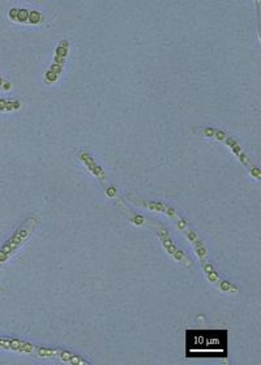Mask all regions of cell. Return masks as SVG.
Here are the masks:
<instances>
[{
	"label": "cell",
	"mask_w": 261,
	"mask_h": 365,
	"mask_svg": "<svg viewBox=\"0 0 261 365\" xmlns=\"http://www.w3.org/2000/svg\"><path fill=\"white\" fill-rule=\"evenodd\" d=\"M41 20H42V16H41L39 12L33 11L29 13V22L30 24H39Z\"/></svg>",
	"instance_id": "2"
},
{
	"label": "cell",
	"mask_w": 261,
	"mask_h": 365,
	"mask_svg": "<svg viewBox=\"0 0 261 365\" xmlns=\"http://www.w3.org/2000/svg\"><path fill=\"white\" fill-rule=\"evenodd\" d=\"M1 84H3V80L0 78V86H1Z\"/></svg>",
	"instance_id": "5"
},
{
	"label": "cell",
	"mask_w": 261,
	"mask_h": 365,
	"mask_svg": "<svg viewBox=\"0 0 261 365\" xmlns=\"http://www.w3.org/2000/svg\"><path fill=\"white\" fill-rule=\"evenodd\" d=\"M226 331L204 330L187 333V356H224L226 355ZM193 356V357H195Z\"/></svg>",
	"instance_id": "1"
},
{
	"label": "cell",
	"mask_w": 261,
	"mask_h": 365,
	"mask_svg": "<svg viewBox=\"0 0 261 365\" xmlns=\"http://www.w3.org/2000/svg\"><path fill=\"white\" fill-rule=\"evenodd\" d=\"M17 21H20V22H26V21H29V12L26 11V9H18Z\"/></svg>",
	"instance_id": "3"
},
{
	"label": "cell",
	"mask_w": 261,
	"mask_h": 365,
	"mask_svg": "<svg viewBox=\"0 0 261 365\" xmlns=\"http://www.w3.org/2000/svg\"><path fill=\"white\" fill-rule=\"evenodd\" d=\"M17 14H18V9L13 8L9 11V17H11L12 20H17Z\"/></svg>",
	"instance_id": "4"
}]
</instances>
